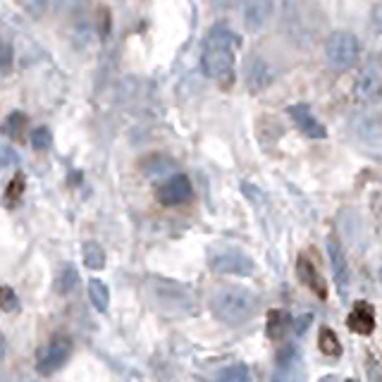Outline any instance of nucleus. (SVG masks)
Instances as JSON below:
<instances>
[{
	"mask_svg": "<svg viewBox=\"0 0 382 382\" xmlns=\"http://www.w3.org/2000/svg\"><path fill=\"white\" fill-rule=\"evenodd\" d=\"M237 46L239 36L227 24H215L206 36L201 65L206 77L217 82L220 86H229L234 82V67H237Z\"/></svg>",
	"mask_w": 382,
	"mask_h": 382,
	"instance_id": "f257e3e1",
	"label": "nucleus"
},
{
	"mask_svg": "<svg viewBox=\"0 0 382 382\" xmlns=\"http://www.w3.org/2000/svg\"><path fill=\"white\" fill-rule=\"evenodd\" d=\"M148 301L167 318L184 320L199 313V296L189 284L167 277H148L146 282Z\"/></svg>",
	"mask_w": 382,
	"mask_h": 382,
	"instance_id": "f03ea898",
	"label": "nucleus"
},
{
	"mask_svg": "<svg viewBox=\"0 0 382 382\" xmlns=\"http://www.w3.org/2000/svg\"><path fill=\"white\" fill-rule=\"evenodd\" d=\"M258 296L246 286L227 284L220 286L215 294L211 296V313L220 320L222 325L237 328V325L249 323L258 313Z\"/></svg>",
	"mask_w": 382,
	"mask_h": 382,
	"instance_id": "7ed1b4c3",
	"label": "nucleus"
},
{
	"mask_svg": "<svg viewBox=\"0 0 382 382\" xmlns=\"http://www.w3.org/2000/svg\"><path fill=\"white\" fill-rule=\"evenodd\" d=\"M361 58V41L351 31H335L325 41V60L330 70L346 72Z\"/></svg>",
	"mask_w": 382,
	"mask_h": 382,
	"instance_id": "20e7f679",
	"label": "nucleus"
},
{
	"mask_svg": "<svg viewBox=\"0 0 382 382\" xmlns=\"http://www.w3.org/2000/svg\"><path fill=\"white\" fill-rule=\"evenodd\" d=\"M70 356H72V339L65 335H55L36 353V363L33 366H36L38 375H53L55 370H60L70 361Z\"/></svg>",
	"mask_w": 382,
	"mask_h": 382,
	"instance_id": "39448f33",
	"label": "nucleus"
},
{
	"mask_svg": "<svg viewBox=\"0 0 382 382\" xmlns=\"http://www.w3.org/2000/svg\"><path fill=\"white\" fill-rule=\"evenodd\" d=\"M208 266H211L213 273L217 275H234V277H246V275H254L256 266L251 261V256H246L244 251L239 249H222L215 251L208 258Z\"/></svg>",
	"mask_w": 382,
	"mask_h": 382,
	"instance_id": "423d86ee",
	"label": "nucleus"
},
{
	"mask_svg": "<svg viewBox=\"0 0 382 382\" xmlns=\"http://www.w3.org/2000/svg\"><path fill=\"white\" fill-rule=\"evenodd\" d=\"M382 96V63L380 60H370L361 70L356 84H353V98L358 103H370V100Z\"/></svg>",
	"mask_w": 382,
	"mask_h": 382,
	"instance_id": "0eeeda50",
	"label": "nucleus"
},
{
	"mask_svg": "<svg viewBox=\"0 0 382 382\" xmlns=\"http://www.w3.org/2000/svg\"><path fill=\"white\" fill-rule=\"evenodd\" d=\"M273 382H306V368H303L299 349L286 346V349L280 353L277 363H275Z\"/></svg>",
	"mask_w": 382,
	"mask_h": 382,
	"instance_id": "6e6552de",
	"label": "nucleus"
},
{
	"mask_svg": "<svg viewBox=\"0 0 382 382\" xmlns=\"http://www.w3.org/2000/svg\"><path fill=\"white\" fill-rule=\"evenodd\" d=\"M194 196V187H191L187 175H172L160 184L155 191V199L162 206H182Z\"/></svg>",
	"mask_w": 382,
	"mask_h": 382,
	"instance_id": "1a4fd4ad",
	"label": "nucleus"
},
{
	"mask_svg": "<svg viewBox=\"0 0 382 382\" xmlns=\"http://www.w3.org/2000/svg\"><path fill=\"white\" fill-rule=\"evenodd\" d=\"M289 117L294 120L296 129H299L303 137L316 139V142H318V139H325V137H328V129L323 127V122H320L318 117L313 115L308 105H303V103L291 105V108H289Z\"/></svg>",
	"mask_w": 382,
	"mask_h": 382,
	"instance_id": "9d476101",
	"label": "nucleus"
},
{
	"mask_svg": "<svg viewBox=\"0 0 382 382\" xmlns=\"http://www.w3.org/2000/svg\"><path fill=\"white\" fill-rule=\"evenodd\" d=\"M296 275H299L301 284L308 286L318 299H323V301L328 299V284H325L323 275L318 273V268L313 266L308 256H299V261H296Z\"/></svg>",
	"mask_w": 382,
	"mask_h": 382,
	"instance_id": "9b49d317",
	"label": "nucleus"
},
{
	"mask_svg": "<svg viewBox=\"0 0 382 382\" xmlns=\"http://www.w3.org/2000/svg\"><path fill=\"white\" fill-rule=\"evenodd\" d=\"M273 0H244V24L246 29L258 31L273 17Z\"/></svg>",
	"mask_w": 382,
	"mask_h": 382,
	"instance_id": "f8f14e48",
	"label": "nucleus"
},
{
	"mask_svg": "<svg viewBox=\"0 0 382 382\" xmlns=\"http://www.w3.org/2000/svg\"><path fill=\"white\" fill-rule=\"evenodd\" d=\"M328 254H330V263H333V273L337 280V286H339V294H346L349 291V266H346V258L342 246L337 244L335 239L328 241Z\"/></svg>",
	"mask_w": 382,
	"mask_h": 382,
	"instance_id": "ddd939ff",
	"label": "nucleus"
},
{
	"mask_svg": "<svg viewBox=\"0 0 382 382\" xmlns=\"http://www.w3.org/2000/svg\"><path fill=\"white\" fill-rule=\"evenodd\" d=\"M349 330L351 333H356V335H361V337H366L370 335L375 330V311H373V306L366 301H361V303H356L353 306V311L349 313Z\"/></svg>",
	"mask_w": 382,
	"mask_h": 382,
	"instance_id": "4468645a",
	"label": "nucleus"
},
{
	"mask_svg": "<svg viewBox=\"0 0 382 382\" xmlns=\"http://www.w3.org/2000/svg\"><path fill=\"white\" fill-rule=\"evenodd\" d=\"M246 77H249V84L254 91H258V89H266L268 84H270L273 79V72L270 67L266 65V60L261 58H251L249 63V72H246Z\"/></svg>",
	"mask_w": 382,
	"mask_h": 382,
	"instance_id": "2eb2a0df",
	"label": "nucleus"
},
{
	"mask_svg": "<svg viewBox=\"0 0 382 382\" xmlns=\"http://www.w3.org/2000/svg\"><path fill=\"white\" fill-rule=\"evenodd\" d=\"M82 258H84V266H86L89 270H103L105 268V251L98 241H84Z\"/></svg>",
	"mask_w": 382,
	"mask_h": 382,
	"instance_id": "dca6fc26",
	"label": "nucleus"
},
{
	"mask_svg": "<svg viewBox=\"0 0 382 382\" xmlns=\"http://www.w3.org/2000/svg\"><path fill=\"white\" fill-rule=\"evenodd\" d=\"M89 299H91V306L96 308V311L105 313V311H108V303H110L108 284H105L103 280L93 277L91 282H89Z\"/></svg>",
	"mask_w": 382,
	"mask_h": 382,
	"instance_id": "f3484780",
	"label": "nucleus"
},
{
	"mask_svg": "<svg viewBox=\"0 0 382 382\" xmlns=\"http://www.w3.org/2000/svg\"><path fill=\"white\" fill-rule=\"evenodd\" d=\"M211 382H251V370L244 363H234V366L217 370Z\"/></svg>",
	"mask_w": 382,
	"mask_h": 382,
	"instance_id": "a211bd4d",
	"label": "nucleus"
},
{
	"mask_svg": "<svg viewBox=\"0 0 382 382\" xmlns=\"http://www.w3.org/2000/svg\"><path fill=\"white\" fill-rule=\"evenodd\" d=\"M318 346H320V351H323V356H330V358L342 356V342H339V337L335 335V330H330V328L320 330Z\"/></svg>",
	"mask_w": 382,
	"mask_h": 382,
	"instance_id": "6ab92c4d",
	"label": "nucleus"
},
{
	"mask_svg": "<svg viewBox=\"0 0 382 382\" xmlns=\"http://www.w3.org/2000/svg\"><path fill=\"white\" fill-rule=\"evenodd\" d=\"M286 325H289V316H286L284 311H270L268 313V337L270 339H280V337H284V330Z\"/></svg>",
	"mask_w": 382,
	"mask_h": 382,
	"instance_id": "aec40b11",
	"label": "nucleus"
},
{
	"mask_svg": "<svg viewBox=\"0 0 382 382\" xmlns=\"http://www.w3.org/2000/svg\"><path fill=\"white\" fill-rule=\"evenodd\" d=\"M77 284H79V275H77V270L72 266H67L63 268V273L58 275V280H55V291H58V294H70Z\"/></svg>",
	"mask_w": 382,
	"mask_h": 382,
	"instance_id": "412c9836",
	"label": "nucleus"
},
{
	"mask_svg": "<svg viewBox=\"0 0 382 382\" xmlns=\"http://www.w3.org/2000/svg\"><path fill=\"white\" fill-rule=\"evenodd\" d=\"M31 146L36 151H48L53 146V134H50L48 127H36L31 132Z\"/></svg>",
	"mask_w": 382,
	"mask_h": 382,
	"instance_id": "4be33fe9",
	"label": "nucleus"
},
{
	"mask_svg": "<svg viewBox=\"0 0 382 382\" xmlns=\"http://www.w3.org/2000/svg\"><path fill=\"white\" fill-rule=\"evenodd\" d=\"M0 306H3L5 313H15L20 311V299H17L15 289L10 284H3V301H0Z\"/></svg>",
	"mask_w": 382,
	"mask_h": 382,
	"instance_id": "5701e85b",
	"label": "nucleus"
},
{
	"mask_svg": "<svg viewBox=\"0 0 382 382\" xmlns=\"http://www.w3.org/2000/svg\"><path fill=\"white\" fill-rule=\"evenodd\" d=\"M48 3L50 0H20L22 10H24L26 15H31V17H41L43 13H46Z\"/></svg>",
	"mask_w": 382,
	"mask_h": 382,
	"instance_id": "b1692460",
	"label": "nucleus"
},
{
	"mask_svg": "<svg viewBox=\"0 0 382 382\" xmlns=\"http://www.w3.org/2000/svg\"><path fill=\"white\" fill-rule=\"evenodd\" d=\"M24 122H26V117L22 115V112H15V115L8 117V125H5V129H8L10 134H15V137H20V132H22V127H24Z\"/></svg>",
	"mask_w": 382,
	"mask_h": 382,
	"instance_id": "393cba45",
	"label": "nucleus"
},
{
	"mask_svg": "<svg viewBox=\"0 0 382 382\" xmlns=\"http://www.w3.org/2000/svg\"><path fill=\"white\" fill-rule=\"evenodd\" d=\"M24 191V177L17 175L13 182H10V189H8V201H17Z\"/></svg>",
	"mask_w": 382,
	"mask_h": 382,
	"instance_id": "a878e982",
	"label": "nucleus"
},
{
	"mask_svg": "<svg viewBox=\"0 0 382 382\" xmlns=\"http://www.w3.org/2000/svg\"><path fill=\"white\" fill-rule=\"evenodd\" d=\"M10 65H13V48H10L8 41H5L3 43V75L10 72Z\"/></svg>",
	"mask_w": 382,
	"mask_h": 382,
	"instance_id": "bb28decb",
	"label": "nucleus"
},
{
	"mask_svg": "<svg viewBox=\"0 0 382 382\" xmlns=\"http://www.w3.org/2000/svg\"><path fill=\"white\" fill-rule=\"evenodd\" d=\"M370 20H373L375 29H378V31H382V3L373 5V13H370Z\"/></svg>",
	"mask_w": 382,
	"mask_h": 382,
	"instance_id": "cd10ccee",
	"label": "nucleus"
},
{
	"mask_svg": "<svg viewBox=\"0 0 382 382\" xmlns=\"http://www.w3.org/2000/svg\"><path fill=\"white\" fill-rule=\"evenodd\" d=\"M380 280H382V273H380Z\"/></svg>",
	"mask_w": 382,
	"mask_h": 382,
	"instance_id": "c85d7f7f",
	"label": "nucleus"
}]
</instances>
